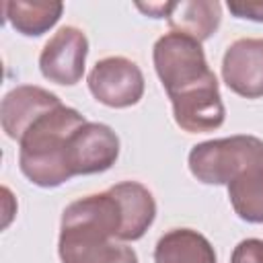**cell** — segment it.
<instances>
[{
    "label": "cell",
    "mask_w": 263,
    "mask_h": 263,
    "mask_svg": "<svg viewBox=\"0 0 263 263\" xmlns=\"http://www.w3.org/2000/svg\"><path fill=\"white\" fill-rule=\"evenodd\" d=\"M121 230L123 212L111 189L72 201L62 214V263H138L136 251L119 242Z\"/></svg>",
    "instance_id": "1"
},
{
    "label": "cell",
    "mask_w": 263,
    "mask_h": 263,
    "mask_svg": "<svg viewBox=\"0 0 263 263\" xmlns=\"http://www.w3.org/2000/svg\"><path fill=\"white\" fill-rule=\"evenodd\" d=\"M84 123V115L66 105L41 115L18 142L23 175L37 187H58L70 181L74 175L68 160V144L72 134Z\"/></svg>",
    "instance_id": "2"
},
{
    "label": "cell",
    "mask_w": 263,
    "mask_h": 263,
    "mask_svg": "<svg viewBox=\"0 0 263 263\" xmlns=\"http://www.w3.org/2000/svg\"><path fill=\"white\" fill-rule=\"evenodd\" d=\"M152 60L171 101L218 84L216 74L208 66L201 43L187 35L171 31L158 37L152 49Z\"/></svg>",
    "instance_id": "3"
},
{
    "label": "cell",
    "mask_w": 263,
    "mask_h": 263,
    "mask_svg": "<svg viewBox=\"0 0 263 263\" xmlns=\"http://www.w3.org/2000/svg\"><path fill=\"white\" fill-rule=\"evenodd\" d=\"M191 175L205 185H228L249 168L263 166V140L230 136L195 144L189 152Z\"/></svg>",
    "instance_id": "4"
},
{
    "label": "cell",
    "mask_w": 263,
    "mask_h": 263,
    "mask_svg": "<svg viewBox=\"0 0 263 263\" xmlns=\"http://www.w3.org/2000/svg\"><path fill=\"white\" fill-rule=\"evenodd\" d=\"M92 97L113 109L136 105L144 95V74L136 62L123 55H109L95 64L88 74Z\"/></svg>",
    "instance_id": "5"
},
{
    "label": "cell",
    "mask_w": 263,
    "mask_h": 263,
    "mask_svg": "<svg viewBox=\"0 0 263 263\" xmlns=\"http://www.w3.org/2000/svg\"><path fill=\"white\" fill-rule=\"evenodd\" d=\"M86 55V35L78 27H62L43 45L39 55V70L49 82L72 86L84 74Z\"/></svg>",
    "instance_id": "6"
},
{
    "label": "cell",
    "mask_w": 263,
    "mask_h": 263,
    "mask_svg": "<svg viewBox=\"0 0 263 263\" xmlns=\"http://www.w3.org/2000/svg\"><path fill=\"white\" fill-rule=\"evenodd\" d=\"M119 156V138L105 123L86 121L68 144V160L72 175H95L111 168Z\"/></svg>",
    "instance_id": "7"
},
{
    "label": "cell",
    "mask_w": 263,
    "mask_h": 263,
    "mask_svg": "<svg viewBox=\"0 0 263 263\" xmlns=\"http://www.w3.org/2000/svg\"><path fill=\"white\" fill-rule=\"evenodd\" d=\"M222 78L245 99L263 97V39L245 37L230 43L222 58Z\"/></svg>",
    "instance_id": "8"
},
{
    "label": "cell",
    "mask_w": 263,
    "mask_h": 263,
    "mask_svg": "<svg viewBox=\"0 0 263 263\" xmlns=\"http://www.w3.org/2000/svg\"><path fill=\"white\" fill-rule=\"evenodd\" d=\"M62 101L58 95L33 86V84H23L12 88L4 99L0 107V119H2V129L6 132L8 138L21 142L25 132L47 111L60 107Z\"/></svg>",
    "instance_id": "9"
},
{
    "label": "cell",
    "mask_w": 263,
    "mask_h": 263,
    "mask_svg": "<svg viewBox=\"0 0 263 263\" xmlns=\"http://www.w3.org/2000/svg\"><path fill=\"white\" fill-rule=\"evenodd\" d=\"M166 21L175 33L187 35L201 43L218 31L222 4L218 0H177L171 2Z\"/></svg>",
    "instance_id": "10"
},
{
    "label": "cell",
    "mask_w": 263,
    "mask_h": 263,
    "mask_svg": "<svg viewBox=\"0 0 263 263\" xmlns=\"http://www.w3.org/2000/svg\"><path fill=\"white\" fill-rule=\"evenodd\" d=\"M109 189L119 199L123 212L121 240L142 238L156 218V201L152 193L138 181H121Z\"/></svg>",
    "instance_id": "11"
},
{
    "label": "cell",
    "mask_w": 263,
    "mask_h": 263,
    "mask_svg": "<svg viewBox=\"0 0 263 263\" xmlns=\"http://www.w3.org/2000/svg\"><path fill=\"white\" fill-rule=\"evenodd\" d=\"M154 263H216V251L197 230L173 228L158 238Z\"/></svg>",
    "instance_id": "12"
},
{
    "label": "cell",
    "mask_w": 263,
    "mask_h": 263,
    "mask_svg": "<svg viewBox=\"0 0 263 263\" xmlns=\"http://www.w3.org/2000/svg\"><path fill=\"white\" fill-rule=\"evenodd\" d=\"M64 4L58 0H6L4 18L14 31L37 37L49 31L62 16Z\"/></svg>",
    "instance_id": "13"
},
{
    "label": "cell",
    "mask_w": 263,
    "mask_h": 263,
    "mask_svg": "<svg viewBox=\"0 0 263 263\" xmlns=\"http://www.w3.org/2000/svg\"><path fill=\"white\" fill-rule=\"evenodd\" d=\"M228 199L240 220L263 224V166L249 168L230 181Z\"/></svg>",
    "instance_id": "14"
},
{
    "label": "cell",
    "mask_w": 263,
    "mask_h": 263,
    "mask_svg": "<svg viewBox=\"0 0 263 263\" xmlns=\"http://www.w3.org/2000/svg\"><path fill=\"white\" fill-rule=\"evenodd\" d=\"M230 263H263V240L259 238L240 240L230 255Z\"/></svg>",
    "instance_id": "15"
},
{
    "label": "cell",
    "mask_w": 263,
    "mask_h": 263,
    "mask_svg": "<svg viewBox=\"0 0 263 263\" xmlns=\"http://www.w3.org/2000/svg\"><path fill=\"white\" fill-rule=\"evenodd\" d=\"M226 6L236 18H249L255 23H263V2L259 0H240V2L232 0Z\"/></svg>",
    "instance_id": "16"
},
{
    "label": "cell",
    "mask_w": 263,
    "mask_h": 263,
    "mask_svg": "<svg viewBox=\"0 0 263 263\" xmlns=\"http://www.w3.org/2000/svg\"><path fill=\"white\" fill-rule=\"evenodd\" d=\"M168 6H171V2H148V4L136 2V8L142 10L144 14L152 16V18H162V16H166Z\"/></svg>",
    "instance_id": "17"
}]
</instances>
